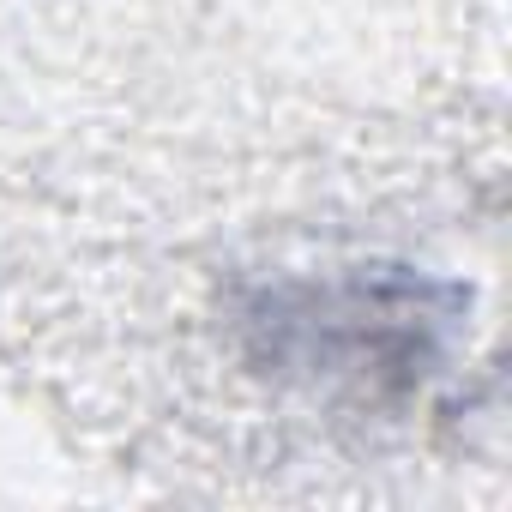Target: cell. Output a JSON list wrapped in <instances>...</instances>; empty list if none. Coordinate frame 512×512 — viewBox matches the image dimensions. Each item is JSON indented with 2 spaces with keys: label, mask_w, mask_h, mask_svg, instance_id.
Returning a JSON list of instances; mask_svg holds the SVG:
<instances>
[{
  "label": "cell",
  "mask_w": 512,
  "mask_h": 512,
  "mask_svg": "<svg viewBox=\"0 0 512 512\" xmlns=\"http://www.w3.org/2000/svg\"><path fill=\"white\" fill-rule=\"evenodd\" d=\"M434 284H374L368 272L320 284H272L247 308V332L260 338L272 368L314 380H368V374H422L440 344L446 314Z\"/></svg>",
  "instance_id": "obj_1"
}]
</instances>
